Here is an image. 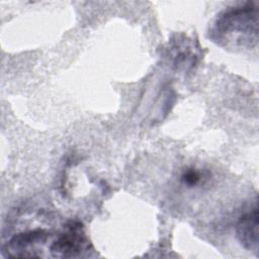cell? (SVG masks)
I'll list each match as a JSON object with an SVG mask.
<instances>
[{
  "label": "cell",
  "instance_id": "obj_1",
  "mask_svg": "<svg viewBox=\"0 0 259 259\" xmlns=\"http://www.w3.org/2000/svg\"><path fill=\"white\" fill-rule=\"evenodd\" d=\"M258 13L252 3L224 11L210 29V37L221 46L252 47L257 42Z\"/></svg>",
  "mask_w": 259,
  "mask_h": 259
},
{
  "label": "cell",
  "instance_id": "obj_2",
  "mask_svg": "<svg viewBox=\"0 0 259 259\" xmlns=\"http://www.w3.org/2000/svg\"><path fill=\"white\" fill-rule=\"evenodd\" d=\"M88 249L89 241L82 224L78 222H69L50 247V251L55 257L66 258L76 257Z\"/></svg>",
  "mask_w": 259,
  "mask_h": 259
},
{
  "label": "cell",
  "instance_id": "obj_3",
  "mask_svg": "<svg viewBox=\"0 0 259 259\" xmlns=\"http://www.w3.org/2000/svg\"><path fill=\"white\" fill-rule=\"evenodd\" d=\"M237 235L242 245L251 251L258 250V208L254 206L243 214L237 224Z\"/></svg>",
  "mask_w": 259,
  "mask_h": 259
},
{
  "label": "cell",
  "instance_id": "obj_4",
  "mask_svg": "<svg viewBox=\"0 0 259 259\" xmlns=\"http://www.w3.org/2000/svg\"><path fill=\"white\" fill-rule=\"evenodd\" d=\"M200 179H201V175L195 169H189L185 171L182 175V181L188 186L196 185L200 181Z\"/></svg>",
  "mask_w": 259,
  "mask_h": 259
}]
</instances>
